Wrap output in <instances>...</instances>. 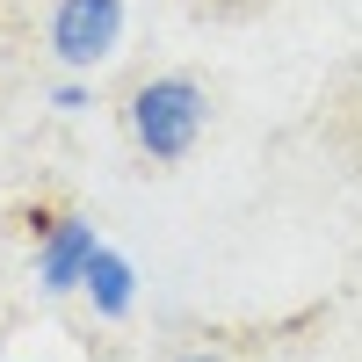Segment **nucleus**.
<instances>
[{"mask_svg": "<svg viewBox=\"0 0 362 362\" xmlns=\"http://www.w3.org/2000/svg\"><path fill=\"white\" fill-rule=\"evenodd\" d=\"M124 124H131V145L145 160H189L196 153V138L210 124V95L189 80V73H153V80H138L131 87V109H124Z\"/></svg>", "mask_w": 362, "mask_h": 362, "instance_id": "f257e3e1", "label": "nucleus"}, {"mask_svg": "<svg viewBox=\"0 0 362 362\" xmlns=\"http://www.w3.org/2000/svg\"><path fill=\"white\" fill-rule=\"evenodd\" d=\"M44 44L66 73H95L124 44V0H51Z\"/></svg>", "mask_w": 362, "mask_h": 362, "instance_id": "f03ea898", "label": "nucleus"}, {"mask_svg": "<svg viewBox=\"0 0 362 362\" xmlns=\"http://www.w3.org/2000/svg\"><path fill=\"white\" fill-rule=\"evenodd\" d=\"M95 225L87 218H51L44 232H37V290L44 297H73L80 283H87V261H95Z\"/></svg>", "mask_w": 362, "mask_h": 362, "instance_id": "7ed1b4c3", "label": "nucleus"}, {"mask_svg": "<svg viewBox=\"0 0 362 362\" xmlns=\"http://www.w3.org/2000/svg\"><path fill=\"white\" fill-rule=\"evenodd\" d=\"M80 290L95 297L102 319H124V312L138 305V268L116 254V247H95V261H87V283H80Z\"/></svg>", "mask_w": 362, "mask_h": 362, "instance_id": "20e7f679", "label": "nucleus"}, {"mask_svg": "<svg viewBox=\"0 0 362 362\" xmlns=\"http://www.w3.org/2000/svg\"><path fill=\"white\" fill-rule=\"evenodd\" d=\"M87 102H95V95H87L80 80H58V87H51V109H66V116H80Z\"/></svg>", "mask_w": 362, "mask_h": 362, "instance_id": "39448f33", "label": "nucleus"}, {"mask_svg": "<svg viewBox=\"0 0 362 362\" xmlns=\"http://www.w3.org/2000/svg\"><path fill=\"white\" fill-rule=\"evenodd\" d=\"M174 362H225V355H210V348H189V355H174Z\"/></svg>", "mask_w": 362, "mask_h": 362, "instance_id": "423d86ee", "label": "nucleus"}]
</instances>
